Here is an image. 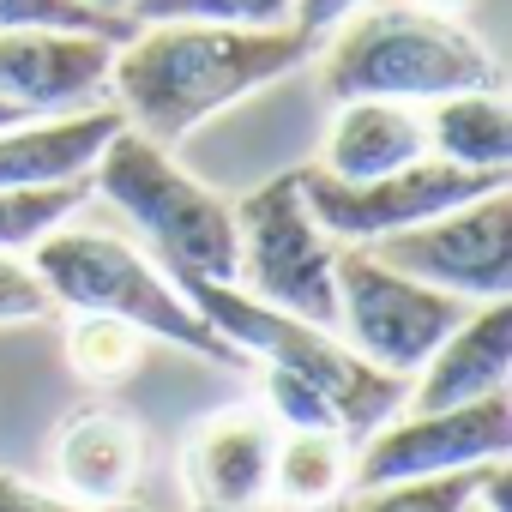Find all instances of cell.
<instances>
[{"instance_id": "cell-1", "label": "cell", "mask_w": 512, "mask_h": 512, "mask_svg": "<svg viewBox=\"0 0 512 512\" xmlns=\"http://www.w3.org/2000/svg\"><path fill=\"white\" fill-rule=\"evenodd\" d=\"M320 49L278 25V31H229V25H139L109 67L115 115L145 133L151 145H181L211 115L235 109L241 97L290 79Z\"/></svg>"}, {"instance_id": "cell-2", "label": "cell", "mask_w": 512, "mask_h": 512, "mask_svg": "<svg viewBox=\"0 0 512 512\" xmlns=\"http://www.w3.org/2000/svg\"><path fill=\"white\" fill-rule=\"evenodd\" d=\"M320 85L332 103H440L452 91H500V61L476 31L422 7H362L350 13L320 55Z\"/></svg>"}, {"instance_id": "cell-3", "label": "cell", "mask_w": 512, "mask_h": 512, "mask_svg": "<svg viewBox=\"0 0 512 512\" xmlns=\"http://www.w3.org/2000/svg\"><path fill=\"white\" fill-rule=\"evenodd\" d=\"M31 266L37 278L49 284L55 308H73V314H115L127 326H139L145 338L157 344H175L211 368H253L187 296L181 284L151 260V253H139L133 241H115V235H97V229H73L61 223L55 235H43L31 247Z\"/></svg>"}, {"instance_id": "cell-4", "label": "cell", "mask_w": 512, "mask_h": 512, "mask_svg": "<svg viewBox=\"0 0 512 512\" xmlns=\"http://www.w3.org/2000/svg\"><path fill=\"white\" fill-rule=\"evenodd\" d=\"M91 187L133 223V235L175 284H235V205L193 181L169 157V145H151L145 133L121 127L91 163Z\"/></svg>"}, {"instance_id": "cell-5", "label": "cell", "mask_w": 512, "mask_h": 512, "mask_svg": "<svg viewBox=\"0 0 512 512\" xmlns=\"http://www.w3.org/2000/svg\"><path fill=\"white\" fill-rule=\"evenodd\" d=\"M181 296L247 356V362H266V368H284V374H302L326 392L332 416L344 434H368L380 428L386 416L404 410V392L410 380H392L380 368H368L332 326H314V320H296L284 308H266L253 302L247 290L235 284H205V278H181Z\"/></svg>"}, {"instance_id": "cell-6", "label": "cell", "mask_w": 512, "mask_h": 512, "mask_svg": "<svg viewBox=\"0 0 512 512\" xmlns=\"http://www.w3.org/2000/svg\"><path fill=\"white\" fill-rule=\"evenodd\" d=\"M338 241L314 223L296 169L235 199V290L338 332Z\"/></svg>"}, {"instance_id": "cell-7", "label": "cell", "mask_w": 512, "mask_h": 512, "mask_svg": "<svg viewBox=\"0 0 512 512\" xmlns=\"http://www.w3.org/2000/svg\"><path fill=\"white\" fill-rule=\"evenodd\" d=\"M332 284H338V338L392 380H410L446 344V332L476 308V302H458L446 290H428L392 272L368 247H338Z\"/></svg>"}, {"instance_id": "cell-8", "label": "cell", "mask_w": 512, "mask_h": 512, "mask_svg": "<svg viewBox=\"0 0 512 512\" xmlns=\"http://www.w3.org/2000/svg\"><path fill=\"white\" fill-rule=\"evenodd\" d=\"M392 272L446 290L458 302H506L512 296V181L488 187L416 229H398L368 247Z\"/></svg>"}, {"instance_id": "cell-9", "label": "cell", "mask_w": 512, "mask_h": 512, "mask_svg": "<svg viewBox=\"0 0 512 512\" xmlns=\"http://www.w3.org/2000/svg\"><path fill=\"white\" fill-rule=\"evenodd\" d=\"M302 181V199L314 211V223L338 241V247H374L398 229H416L488 187H506L512 175H488V169H458V163H440V157H416L392 175H374V181H332L320 169H296Z\"/></svg>"}, {"instance_id": "cell-10", "label": "cell", "mask_w": 512, "mask_h": 512, "mask_svg": "<svg viewBox=\"0 0 512 512\" xmlns=\"http://www.w3.org/2000/svg\"><path fill=\"white\" fill-rule=\"evenodd\" d=\"M506 452H512V398L506 392H488V398L452 404V410H404L362 434L350 488L488 470V464H506Z\"/></svg>"}, {"instance_id": "cell-11", "label": "cell", "mask_w": 512, "mask_h": 512, "mask_svg": "<svg viewBox=\"0 0 512 512\" xmlns=\"http://www.w3.org/2000/svg\"><path fill=\"white\" fill-rule=\"evenodd\" d=\"M109 37L85 31H0V103L19 115H73L109 97Z\"/></svg>"}, {"instance_id": "cell-12", "label": "cell", "mask_w": 512, "mask_h": 512, "mask_svg": "<svg viewBox=\"0 0 512 512\" xmlns=\"http://www.w3.org/2000/svg\"><path fill=\"white\" fill-rule=\"evenodd\" d=\"M278 422L253 404L205 416L181 446V482L199 512H260L272 500Z\"/></svg>"}, {"instance_id": "cell-13", "label": "cell", "mask_w": 512, "mask_h": 512, "mask_svg": "<svg viewBox=\"0 0 512 512\" xmlns=\"http://www.w3.org/2000/svg\"><path fill=\"white\" fill-rule=\"evenodd\" d=\"M410 380H416L404 392L410 410H452V404H476L488 392H506V380H512V302H476Z\"/></svg>"}, {"instance_id": "cell-14", "label": "cell", "mask_w": 512, "mask_h": 512, "mask_svg": "<svg viewBox=\"0 0 512 512\" xmlns=\"http://www.w3.org/2000/svg\"><path fill=\"white\" fill-rule=\"evenodd\" d=\"M127 121L115 109H73V115H31L0 127V187H61L91 181V163Z\"/></svg>"}, {"instance_id": "cell-15", "label": "cell", "mask_w": 512, "mask_h": 512, "mask_svg": "<svg viewBox=\"0 0 512 512\" xmlns=\"http://www.w3.org/2000/svg\"><path fill=\"white\" fill-rule=\"evenodd\" d=\"M145 470V434L121 410H79L55 434V476L67 500L85 506H115L133 494Z\"/></svg>"}, {"instance_id": "cell-16", "label": "cell", "mask_w": 512, "mask_h": 512, "mask_svg": "<svg viewBox=\"0 0 512 512\" xmlns=\"http://www.w3.org/2000/svg\"><path fill=\"white\" fill-rule=\"evenodd\" d=\"M416 157H428L422 115L410 103L356 97V103H338V115L326 127V151L314 169L332 181H374V175H392Z\"/></svg>"}, {"instance_id": "cell-17", "label": "cell", "mask_w": 512, "mask_h": 512, "mask_svg": "<svg viewBox=\"0 0 512 512\" xmlns=\"http://www.w3.org/2000/svg\"><path fill=\"white\" fill-rule=\"evenodd\" d=\"M422 133H428V157H440V163L512 175V115H506L500 91H452V97L428 103Z\"/></svg>"}, {"instance_id": "cell-18", "label": "cell", "mask_w": 512, "mask_h": 512, "mask_svg": "<svg viewBox=\"0 0 512 512\" xmlns=\"http://www.w3.org/2000/svg\"><path fill=\"white\" fill-rule=\"evenodd\" d=\"M356 470V434L344 428H278L272 446V500L296 512H320L350 488Z\"/></svg>"}, {"instance_id": "cell-19", "label": "cell", "mask_w": 512, "mask_h": 512, "mask_svg": "<svg viewBox=\"0 0 512 512\" xmlns=\"http://www.w3.org/2000/svg\"><path fill=\"white\" fill-rule=\"evenodd\" d=\"M145 332L115 320V314H73L67 320V368L85 386H121L145 362Z\"/></svg>"}, {"instance_id": "cell-20", "label": "cell", "mask_w": 512, "mask_h": 512, "mask_svg": "<svg viewBox=\"0 0 512 512\" xmlns=\"http://www.w3.org/2000/svg\"><path fill=\"white\" fill-rule=\"evenodd\" d=\"M91 181H61V187H0V253H31L43 235L79 217Z\"/></svg>"}, {"instance_id": "cell-21", "label": "cell", "mask_w": 512, "mask_h": 512, "mask_svg": "<svg viewBox=\"0 0 512 512\" xmlns=\"http://www.w3.org/2000/svg\"><path fill=\"white\" fill-rule=\"evenodd\" d=\"M296 0H133V25H229V31H278Z\"/></svg>"}, {"instance_id": "cell-22", "label": "cell", "mask_w": 512, "mask_h": 512, "mask_svg": "<svg viewBox=\"0 0 512 512\" xmlns=\"http://www.w3.org/2000/svg\"><path fill=\"white\" fill-rule=\"evenodd\" d=\"M494 470V464H488ZM488 470H458V476H416V482H380L356 488L350 512H464L482 488Z\"/></svg>"}, {"instance_id": "cell-23", "label": "cell", "mask_w": 512, "mask_h": 512, "mask_svg": "<svg viewBox=\"0 0 512 512\" xmlns=\"http://www.w3.org/2000/svg\"><path fill=\"white\" fill-rule=\"evenodd\" d=\"M0 31H85V37L127 43L139 25L121 13H97L85 0H0Z\"/></svg>"}, {"instance_id": "cell-24", "label": "cell", "mask_w": 512, "mask_h": 512, "mask_svg": "<svg viewBox=\"0 0 512 512\" xmlns=\"http://www.w3.org/2000/svg\"><path fill=\"white\" fill-rule=\"evenodd\" d=\"M266 416L278 428H338L326 392L302 374H284V368H266Z\"/></svg>"}, {"instance_id": "cell-25", "label": "cell", "mask_w": 512, "mask_h": 512, "mask_svg": "<svg viewBox=\"0 0 512 512\" xmlns=\"http://www.w3.org/2000/svg\"><path fill=\"white\" fill-rule=\"evenodd\" d=\"M49 314H55V296L37 278V266L19 260V253H0V326H31Z\"/></svg>"}, {"instance_id": "cell-26", "label": "cell", "mask_w": 512, "mask_h": 512, "mask_svg": "<svg viewBox=\"0 0 512 512\" xmlns=\"http://www.w3.org/2000/svg\"><path fill=\"white\" fill-rule=\"evenodd\" d=\"M0 512H109V506H85V500H67V494H49L13 470H0Z\"/></svg>"}, {"instance_id": "cell-27", "label": "cell", "mask_w": 512, "mask_h": 512, "mask_svg": "<svg viewBox=\"0 0 512 512\" xmlns=\"http://www.w3.org/2000/svg\"><path fill=\"white\" fill-rule=\"evenodd\" d=\"M362 7H368V0H296V7H290V31H302V37L320 49V43H326L350 13H362Z\"/></svg>"}, {"instance_id": "cell-28", "label": "cell", "mask_w": 512, "mask_h": 512, "mask_svg": "<svg viewBox=\"0 0 512 512\" xmlns=\"http://www.w3.org/2000/svg\"><path fill=\"white\" fill-rule=\"evenodd\" d=\"M404 7H422V13H446L452 19L458 7H470V0H404Z\"/></svg>"}, {"instance_id": "cell-29", "label": "cell", "mask_w": 512, "mask_h": 512, "mask_svg": "<svg viewBox=\"0 0 512 512\" xmlns=\"http://www.w3.org/2000/svg\"><path fill=\"white\" fill-rule=\"evenodd\" d=\"M85 7H97V13H121V19H127V7H133V0H85Z\"/></svg>"}, {"instance_id": "cell-30", "label": "cell", "mask_w": 512, "mask_h": 512, "mask_svg": "<svg viewBox=\"0 0 512 512\" xmlns=\"http://www.w3.org/2000/svg\"><path fill=\"white\" fill-rule=\"evenodd\" d=\"M13 121H31V115H19L13 103H0V127H13Z\"/></svg>"}, {"instance_id": "cell-31", "label": "cell", "mask_w": 512, "mask_h": 512, "mask_svg": "<svg viewBox=\"0 0 512 512\" xmlns=\"http://www.w3.org/2000/svg\"><path fill=\"white\" fill-rule=\"evenodd\" d=\"M464 512H494V506H488V500H482V488H476V500H470Z\"/></svg>"}]
</instances>
